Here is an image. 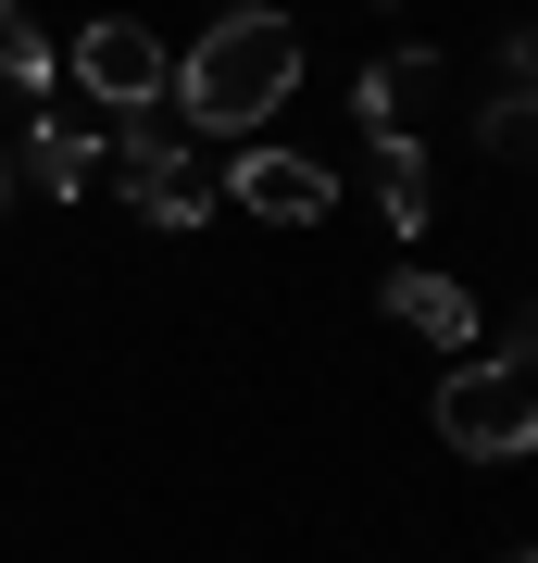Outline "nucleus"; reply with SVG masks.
Returning <instances> with one entry per match:
<instances>
[{
  "label": "nucleus",
  "mask_w": 538,
  "mask_h": 563,
  "mask_svg": "<svg viewBox=\"0 0 538 563\" xmlns=\"http://www.w3.org/2000/svg\"><path fill=\"white\" fill-rule=\"evenodd\" d=\"M288 88H300V25L276 0H226V13L176 51V88H163V101H176L200 139H263Z\"/></svg>",
  "instance_id": "obj_1"
},
{
  "label": "nucleus",
  "mask_w": 538,
  "mask_h": 563,
  "mask_svg": "<svg viewBox=\"0 0 538 563\" xmlns=\"http://www.w3.org/2000/svg\"><path fill=\"white\" fill-rule=\"evenodd\" d=\"M426 413H439V439L463 463H526L538 451V376H514V363H451Z\"/></svg>",
  "instance_id": "obj_2"
},
{
  "label": "nucleus",
  "mask_w": 538,
  "mask_h": 563,
  "mask_svg": "<svg viewBox=\"0 0 538 563\" xmlns=\"http://www.w3.org/2000/svg\"><path fill=\"white\" fill-rule=\"evenodd\" d=\"M63 88L100 101V125H139V113H163V88H176V51H163L139 13H100L88 38L63 51Z\"/></svg>",
  "instance_id": "obj_3"
},
{
  "label": "nucleus",
  "mask_w": 538,
  "mask_h": 563,
  "mask_svg": "<svg viewBox=\"0 0 538 563\" xmlns=\"http://www.w3.org/2000/svg\"><path fill=\"white\" fill-rule=\"evenodd\" d=\"M100 188H125L139 201V225H163V239H188L200 213H213V188H200V151L176 139V125H113V163H100Z\"/></svg>",
  "instance_id": "obj_4"
},
{
  "label": "nucleus",
  "mask_w": 538,
  "mask_h": 563,
  "mask_svg": "<svg viewBox=\"0 0 538 563\" xmlns=\"http://www.w3.org/2000/svg\"><path fill=\"white\" fill-rule=\"evenodd\" d=\"M226 201L263 213V225H326L339 213V176H326L314 151H288V139H251L239 163H226Z\"/></svg>",
  "instance_id": "obj_5"
},
{
  "label": "nucleus",
  "mask_w": 538,
  "mask_h": 563,
  "mask_svg": "<svg viewBox=\"0 0 538 563\" xmlns=\"http://www.w3.org/2000/svg\"><path fill=\"white\" fill-rule=\"evenodd\" d=\"M100 163H113V125H88V113L39 101V125H25V151H13V188H51V201H88V188H100Z\"/></svg>",
  "instance_id": "obj_6"
},
{
  "label": "nucleus",
  "mask_w": 538,
  "mask_h": 563,
  "mask_svg": "<svg viewBox=\"0 0 538 563\" xmlns=\"http://www.w3.org/2000/svg\"><path fill=\"white\" fill-rule=\"evenodd\" d=\"M376 301H388V325H414L426 351H476V288H463V276H426V263H414V276L376 288Z\"/></svg>",
  "instance_id": "obj_7"
},
{
  "label": "nucleus",
  "mask_w": 538,
  "mask_h": 563,
  "mask_svg": "<svg viewBox=\"0 0 538 563\" xmlns=\"http://www.w3.org/2000/svg\"><path fill=\"white\" fill-rule=\"evenodd\" d=\"M426 88H439V51H400V63H363V76H351V125H363V139H414Z\"/></svg>",
  "instance_id": "obj_8"
},
{
  "label": "nucleus",
  "mask_w": 538,
  "mask_h": 563,
  "mask_svg": "<svg viewBox=\"0 0 538 563\" xmlns=\"http://www.w3.org/2000/svg\"><path fill=\"white\" fill-rule=\"evenodd\" d=\"M488 151H538V38H501L488 63V113H476Z\"/></svg>",
  "instance_id": "obj_9"
},
{
  "label": "nucleus",
  "mask_w": 538,
  "mask_h": 563,
  "mask_svg": "<svg viewBox=\"0 0 538 563\" xmlns=\"http://www.w3.org/2000/svg\"><path fill=\"white\" fill-rule=\"evenodd\" d=\"M0 88H25V101H63V38L25 0H0Z\"/></svg>",
  "instance_id": "obj_10"
},
{
  "label": "nucleus",
  "mask_w": 538,
  "mask_h": 563,
  "mask_svg": "<svg viewBox=\"0 0 538 563\" xmlns=\"http://www.w3.org/2000/svg\"><path fill=\"white\" fill-rule=\"evenodd\" d=\"M376 213L400 225V239L439 213V188H426V151H414V139H376Z\"/></svg>",
  "instance_id": "obj_11"
},
{
  "label": "nucleus",
  "mask_w": 538,
  "mask_h": 563,
  "mask_svg": "<svg viewBox=\"0 0 538 563\" xmlns=\"http://www.w3.org/2000/svg\"><path fill=\"white\" fill-rule=\"evenodd\" d=\"M501 363H514V376H538V301H526L514 325H501Z\"/></svg>",
  "instance_id": "obj_12"
},
{
  "label": "nucleus",
  "mask_w": 538,
  "mask_h": 563,
  "mask_svg": "<svg viewBox=\"0 0 538 563\" xmlns=\"http://www.w3.org/2000/svg\"><path fill=\"white\" fill-rule=\"evenodd\" d=\"M0 201H13V151H0Z\"/></svg>",
  "instance_id": "obj_13"
},
{
  "label": "nucleus",
  "mask_w": 538,
  "mask_h": 563,
  "mask_svg": "<svg viewBox=\"0 0 538 563\" xmlns=\"http://www.w3.org/2000/svg\"><path fill=\"white\" fill-rule=\"evenodd\" d=\"M501 563H538V551H501Z\"/></svg>",
  "instance_id": "obj_14"
}]
</instances>
